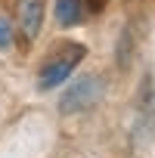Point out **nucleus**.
I'll return each instance as SVG.
<instances>
[{"instance_id": "obj_5", "label": "nucleus", "mask_w": 155, "mask_h": 158, "mask_svg": "<svg viewBox=\"0 0 155 158\" xmlns=\"http://www.w3.org/2000/svg\"><path fill=\"white\" fill-rule=\"evenodd\" d=\"M10 44H13V28H10V22L3 16H0V50L10 47Z\"/></svg>"}, {"instance_id": "obj_4", "label": "nucleus", "mask_w": 155, "mask_h": 158, "mask_svg": "<svg viewBox=\"0 0 155 158\" xmlns=\"http://www.w3.org/2000/svg\"><path fill=\"white\" fill-rule=\"evenodd\" d=\"M84 19V0H56V22L62 28H71Z\"/></svg>"}, {"instance_id": "obj_2", "label": "nucleus", "mask_w": 155, "mask_h": 158, "mask_svg": "<svg viewBox=\"0 0 155 158\" xmlns=\"http://www.w3.org/2000/svg\"><path fill=\"white\" fill-rule=\"evenodd\" d=\"M84 56V47H74L71 53H65V56H59V59H53V62H47V68L40 71V77H37V87L40 90H50V87H59L65 77L71 74V68L78 65V59Z\"/></svg>"}, {"instance_id": "obj_3", "label": "nucleus", "mask_w": 155, "mask_h": 158, "mask_svg": "<svg viewBox=\"0 0 155 158\" xmlns=\"http://www.w3.org/2000/svg\"><path fill=\"white\" fill-rule=\"evenodd\" d=\"M44 25V0H19V28L28 40L40 34Z\"/></svg>"}, {"instance_id": "obj_1", "label": "nucleus", "mask_w": 155, "mask_h": 158, "mask_svg": "<svg viewBox=\"0 0 155 158\" xmlns=\"http://www.w3.org/2000/svg\"><path fill=\"white\" fill-rule=\"evenodd\" d=\"M99 96H103V77L84 74V77H78V81L62 93L59 112H62V115H78V112L90 109L93 102H99Z\"/></svg>"}]
</instances>
